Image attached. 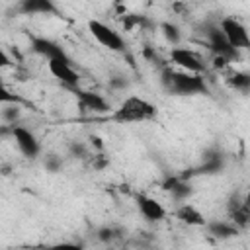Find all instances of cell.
<instances>
[{
  "label": "cell",
  "instance_id": "1",
  "mask_svg": "<svg viewBox=\"0 0 250 250\" xmlns=\"http://www.w3.org/2000/svg\"><path fill=\"white\" fill-rule=\"evenodd\" d=\"M160 82L164 90L172 96H197V94H209V86L203 78V74H189L182 70H174L166 66L160 72Z\"/></svg>",
  "mask_w": 250,
  "mask_h": 250
},
{
  "label": "cell",
  "instance_id": "2",
  "mask_svg": "<svg viewBox=\"0 0 250 250\" xmlns=\"http://www.w3.org/2000/svg\"><path fill=\"white\" fill-rule=\"evenodd\" d=\"M156 117V107L139 96H127L109 115L111 121L115 123H143V121H150Z\"/></svg>",
  "mask_w": 250,
  "mask_h": 250
},
{
  "label": "cell",
  "instance_id": "3",
  "mask_svg": "<svg viewBox=\"0 0 250 250\" xmlns=\"http://www.w3.org/2000/svg\"><path fill=\"white\" fill-rule=\"evenodd\" d=\"M219 29L221 33L225 35V39L229 41V45L236 51H242V49H248L250 47V35H248V29L246 25L236 20L234 16H227L221 20L219 23Z\"/></svg>",
  "mask_w": 250,
  "mask_h": 250
},
{
  "label": "cell",
  "instance_id": "4",
  "mask_svg": "<svg viewBox=\"0 0 250 250\" xmlns=\"http://www.w3.org/2000/svg\"><path fill=\"white\" fill-rule=\"evenodd\" d=\"M88 31L92 33V37L105 49L109 51H123L125 49V41L123 37L113 29L109 27L107 23L100 21V20H90L88 21Z\"/></svg>",
  "mask_w": 250,
  "mask_h": 250
},
{
  "label": "cell",
  "instance_id": "5",
  "mask_svg": "<svg viewBox=\"0 0 250 250\" xmlns=\"http://www.w3.org/2000/svg\"><path fill=\"white\" fill-rule=\"evenodd\" d=\"M12 137L16 141L18 150L25 156V158H37L41 154V143L35 137V133H31L27 127L23 125H12Z\"/></svg>",
  "mask_w": 250,
  "mask_h": 250
},
{
  "label": "cell",
  "instance_id": "6",
  "mask_svg": "<svg viewBox=\"0 0 250 250\" xmlns=\"http://www.w3.org/2000/svg\"><path fill=\"white\" fill-rule=\"evenodd\" d=\"M170 59L176 66L182 68V72H189V74H203L205 72L203 61L193 51H189L186 47H172Z\"/></svg>",
  "mask_w": 250,
  "mask_h": 250
},
{
  "label": "cell",
  "instance_id": "7",
  "mask_svg": "<svg viewBox=\"0 0 250 250\" xmlns=\"http://www.w3.org/2000/svg\"><path fill=\"white\" fill-rule=\"evenodd\" d=\"M47 66H49V72H51L61 84H64L66 88H72V90L78 88V84H80V74L74 70L72 61H47Z\"/></svg>",
  "mask_w": 250,
  "mask_h": 250
},
{
  "label": "cell",
  "instance_id": "8",
  "mask_svg": "<svg viewBox=\"0 0 250 250\" xmlns=\"http://www.w3.org/2000/svg\"><path fill=\"white\" fill-rule=\"evenodd\" d=\"M207 41H209V49L213 51V57H223L229 62L238 59V51L229 45V41L225 39V35L221 33L219 27H211L207 31Z\"/></svg>",
  "mask_w": 250,
  "mask_h": 250
},
{
  "label": "cell",
  "instance_id": "9",
  "mask_svg": "<svg viewBox=\"0 0 250 250\" xmlns=\"http://www.w3.org/2000/svg\"><path fill=\"white\" fill-rule=\"evenodd\" d=\"M225 170V156L221 154V150L217 148H209L203 156V162L201 166L193 168L189 174H182L180 178L182 180H188V176H193V174H205V176H211V174H221Z\"/></svg>",
  "mask_w": 250,
  "mask_h": 250
},
{
  "label": "cell",
  "instance_id": "10",
  "mask_svg": "<svg viewBox=\"0 0 250 250\" xmlns=\"http://www.w3.org/2000/svg\"><path fill=\"white\" fill-rule=\"evenodd\" d=\"M31 49L33 53L45 57L47 61H70L66 51L53 39H47V37H33L31 39Z\"/></svg>",
  "mask_w": 250,
  "mask_h": 250
},
{
  "label": "cell",
  "instance_id": "11",
  "mask_svg": "<svg viewBox=\"0 0 250 250\" xmlns=\"http://www.w3.org/2000/svg\"><path fill=\"white\" fill-rule=\"evenodd\" d=\"M137 207H139V213L150 221V223H158L162 219H166V209L160 201H156L154 197L150 195H137Z\"/></svg>",
  "mask_w": 250,
  "mask_h": 250
},
{
  "label": "cell",
  "instance_id": "12",
  "mask_svg": "<svg viewBox=\"0 0 250 250\" xmlns=\"http://www.w3.org/2000/svg\"><path fill=\"white\" fill-rule=\"evenodd\" d=\"M76 98L80 102V105L88 111H96V113H107L111 107H109V102L98 94V92H90V90H80L76 88Z\"/></svg>",
  "mask_w": 250,
  "mask_h": 250
},
{
  "label": "cell",
  "instance_id": "13",
  "mask_svg": "<svg viewBox=\"0 0 250 250\" xmlns=\"http://www.w3.org/2000/svg\"><path fill=\"white\" fill-rule=\"evenodd\" d=\"M176 217L180 223L188 225V227H205L207 225V219L205 215L191 203H184L176 209Z\"/></svg>",
  "mask_w": 250,
  "mask_h": 250
},
{
  "label": "cell",
  "instance_id": "14",
  "mask_svg": "<svg viewBox=\"0 0 250 250\" xmlns=\"http://www.w3.org/2000/svg\"><path fill=\"white\" fill-rule=\"evenodd\" d=\"M205 229L217 240H229V238H234L238 234V229L230 221H211L205 225Z\"/></svg>",
  "mask_w": 250,
  "mask_h": 250
},
{
  "label": "cell",
  "instance_id": "15",
  "mask_svg": "<svg viewBox=\"0 0 250 250\" xmlns=\"http://www.w3.org/2000/svg\"><path fill=\"white\" fill-rule=\"evenodd\" d=\"M166 189L170 191L172 199L176 201H188L191 195H193V188L188 180H182L180 176L178 178H172L168 184H166Z\"/></svg>",
  "mask_w": 250,
  "mask_h": 250
},
{
  "label": "cell",
  "instance_id": "16",
  "mask_svg": "<svg viewBox=\"0 0 250 250\" xmlns=\"http://www.w3.org/2000/svg\"><path fill=\"white\" fill-rule=\"evenodd\" d=\"M18 10L25 16H35V14H49L55 12V6L49 0H23Z\"/></svg>",
  "mask_w": 250,
  "mask_h": 250
},
{
  "label": "cell",
  "instance_id": "17",
  "mask_svg": "<svg viewBox=\"0 0 250 250\" xmlns=\"http://www.w3.org/2000/svg\"><path fill=\"white\" fill-rule=\"evenodd\" d=\"M227 82H229L234 90L248 92V88H250V74H248V72H242V70H234V72L229 74Z\"/></svg>",
  "mask_w": 250,
  "mask_h": 250
},
{
  "label": "cell",
  "instance_id": "18",
  "mask_svg": "<svg viewBox=\"0 0 250 250\" xmlns=\"http://www.w3.org/2000/svg\"><path fill=\"white\" fill-rule=\"evenodd\" d=\"M160 29H162V35L168 43H172V47H178L180 41H182V33H180V27L172 21H162L160 23Z\"/></svg>",
  "mask_w": 250,
  "mask_h": 250
},
{
  "label": "cell",
  "instance_id": "19",
  "mask_svg": "<svg viewBox=\"0 0 250 250\" xmlns=\"http://www.w3.org/2000/svg\"><path fill=\"white\" fill-rule=\"evenodd\" d=\"M20 115H21L20 104H6L4 109H2V119L8 121L10 125H16V121L20 119Z\"/></svg>",
  "mask_w": 250,
  "mask_h": 250
},
{
  "label": "cell",
  "instance_id": "20",
  "mask_svg": "<svg viewBox=\"0 0 250 250\" xmlns=\"http://www.w3.org/2000/svg\"><path fill=\"white\" fill-rule=\"evenodd\" d=\"M43 166H45V170H47L49 174H57V172H61V168H62V158H61L59 154H47V156L43 158Z\"/></svg>",
  "mask_w": 250,
  "mask_h": 250
},
{
  "label": "cell",
  "instance_id": "21",
  "mask_svg": "<svg viewBox=\"0 0 250 250\" xmlns=\"http://www.w3.org/2000/svg\"><path fill=\"white\" fill-rule=\"evenodd\" d=\"M96 234H98V240L104 242V244H109V242H113L117 238V230L113 227H107V225L105 227H100Z\"/></svg>",
  "mask_w": 250,
  "mask_h": 250
},
{
  "label": "cell",
  "instance_id": "22",
  "mask_svg": "<svg viewBox=\"0 0 250 250\" xmlns=\"http://www.w3.org/2000/svg\"><path fill=\"white\" fill-rule=\"evenodd\" d=\"M68 152H70V156H72V158H86V156H88V146H86L84 143L74 141V143H70Z\"/></svg>",
  "mask_w": 250,
  "mask_h": 250
},
{
  "label": "cell",
  "instance_id": "23",
  "mask_svg": "<svg viewBox=\"0 0 250 250\" xmlns=\"http://www.w3.org/2000/svg\"><path fill=\"white\" fill-rule=\"evenodd\" d=\"M0 104H2V105H6V104H20V100L4 86L2 80H0Z\"/></svg>",
  "mask_w": 250,
  "mask_h": 250
},
{
  "label": "cell",
  "instance_id": "24",
  "mask_svg": "<svg viewBox=\"0 0 250 250\" xmlns=\"http://www.w3.org/2000/svg\"><path fill=\"white\" fill-rule=\"evenodd\" d=\"M45 250H84V248L76 242H55V244L47 246Z\"/></svg>",
  "mask_w": 250,
  "mask_h": 250
},
{
  "label": "cell",
  "instance_id": "25",
  "mask_svg": "<svg viewBox=\"0 0 250 250\" xmlns=\"http://www.w3.org/2000/svg\"><path fill=\"white\" fill-rule=\"evenodd\" d=\"M109 86H111L113 90H123V88L127 86V80H125V78H121V76H115V78H111V80H109Z\"/></svg>",
  "mask_w": 250,
  "mask_h": 250
},
{
  "label": "cell",
  "instance_id": "26",
  "mask_svg": "<svg viewBox=\"0 0 250 250\" xmlns=\"http://www.w3.org/2000/svg\"><path fill=\"white\" fill-rule=\"evenodd\" d=\"M14 62H12V59H10V55L4 51V49H0V68H8V66H12Z\"/></svg>",
  "mask_w": 250,
  "mask_h": 250
},
{
  "label": "cell",
  "instance_id": "27",
  "mask_svg": "<svg viewBox=\"0 0 250 250\" xmlns=\"http://www.w3.org/2000/svg\"><path fill=\"white\" fill-rule=\"evenodd\" d=\"M213 66L215 68H227L229 66V61L223 59V57H213Z\"/></svg>",
  "mask_w": 250,
  "mask_h": 250
},
{
  "label": "cell",
  "instance_id": "28",
  "mask_svg": "<svg viewBox=\"0 0 250 250\" xmlns=\"http://www.w3.org/2000/svg\"><path fill=\"white\" fill-rule=\"evenodd\" d=\"M107 164V160L102 156V154H98V156H94V160H92V166L94 168H104Z\"/></svg>",
  "mask_w": 250,
  "mask_h": 250
},
{
  "label": "cell",
  "instance_id": "29",
  "mask_svg": "<svg viewBox=\"0 0 250 250\" xmlns=\"http://www.w3.org/2000/svg\"><path fill=\"white\" fill-rule=\"evenodd\" d=\"M90 141H92V145H96L100 150L104 148V143H102V139H100V137H90Z\"/></svg>",
  "mask_w": 250,
  "mask_h": 250
},
{
  "label": "cell",
  "instance_id": "30",
  "mask_svg": "<svg viewBox=\"0 0 250 250\" xmlns=\"http://www.w3.org/2000/svg\"><path fill=\"white\" fill-rule=\"evenodd\" d=\"M107 250H111V248H107Z\"/></svg>",
  "mask_w": 250,
  "mask_h": 250
}]
</instances>
